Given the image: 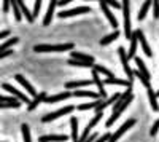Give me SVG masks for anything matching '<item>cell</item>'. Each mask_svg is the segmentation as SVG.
Masks as SVG:
<instances>
[{
  "label": "cell",
  "mask_w": 159,
  "mask_h": 142,
  "mask_svg": "<svg viewBox=\"0 0 159 142\" xmlns=\"http://www.w3.org/2000/svg\"><path fill=\"white\" fill-rule=\"evenodd\" d=\"M10 7H11V0H3V7H2L3 13H8L10 11Z\"/></svg>",
  "instance_id": "ab89813d"
},
{
  "label": "cell",
  "mask_w": 159,
  "mask_h": 142,
  "mask_svg": "<svg viewBox=\"0 0 159 142\" xmlns=\"http://www.w3.org/2000/svg\"><path fill=\"white\" fill-rule=\"evenodd\" d=\"M15 78H16V82H19V83H21V85H22L25 89H27V93H29L32 97H37V96H38V93L35 91V88H34V86H32V85H30L27 80H25V78H24V77H22L21 73L15 75Z\"/></svg>",
  "instance_id": "7c38bea8"
},
{
  "label": "cell",
  "mask_w": 159,
  "mask_h": 142,
  "mask_svg": "<svg viewBox=\"0 0 159 142\" xmlns=\"http://www.w3.org/2000/svg\"><path fill=\"white\" fill-rule=\"evenodd\" d=\"M10 54H13V50H8V51H3V53H0V59L5 58V56H10Z\"/></svg>",
  "instance_id": "b9f144b4"
},
{
  "label": "cell",
  "mask_w": 159,
  "mask_h": 142,
  "mask_svg": "<svg viewBox=\"0 0 159 142\" xmlns=\"http://www.w3.org/2000/svg\"><path fill=\"white\" fill-rule=\"evenodd\" d=\"M119 37V31H115V32H111V34H108V35H105L102 40H100V45L102 46H105V45H110L113 40H116V38Z\"/></svg>",
  "instance_id": "484cf974"
},
{
  "label": "cell",
  "mask_w": 159,
  "mask_h": 142,
  "mask_svg": "<svg viewBox=\"0 0 159 142\" xmlns=\"http://www.w3.org/2000/svg\"><path fill=\"white\" fill-rule=\"evenodd\" d=\"M132 99H134V94H132V96H129V97L124 101V104H121V107H119L116 112H113V113H111V117H110V118H108V121H107V128H110V126H111V125H113V123H115V121L119 118V117H121V113H123V112L127 109V106L130 104V101H132Z\"/></svg>",
  "instance_id": "ba28073f"
},
{
  "label": "cell",
  "mask_w": 159,
  "mask_h": 142,
  "mask_svg": "<svg viewBox=\"0 0 159 142\" xmlns=\"http://www.w3.org/2000/svg\"><path fill=\"white\" fill-rule=\"evenodd\" d=\"M118 56H119V59H121V62H123V69H124L126 75L129 77V80H134L135 75H134V70H132L130 66H129V58H127V53H126V50L123 46L118 48Z\"/></svg>",
  "instance_id": "277c9868"
},
{
  "label": "cell",
  "mask_w": 159,
  "mask_h": 142,
  "mask_svg": "<svg viewBox=\"0 0 159 142\" xmlns=\"http://www.w3.org/2000/svg\"><path fill=\"white\" fill-rule=\"evenodd\" d=\"M147 91H148V99H150L151 109H153V110H157V109H159V104H157V101H156V97H157L156 93L153 91V88H148Z\"/></svg>",
  "instance_id": "83f0119b"
},
{
  "label": "cell",
  "mask_w": 159,
  "mask_h": 142,
  "mask_svg": "<svg viewBox=\"0 0 159 142\" xmlns=\"http://www.w3.org/2000/svg\"><path fill=\"white\" fill-rule=\"evenodd\" d=\"M92 82L96 83L100 97H102V99H107V91H105V88H103V82H102V78L99 77V73H97L96 70H92Z\"/></svg>",
  "instance_id": "5bb4252c"
},
{
  "label": "cell",
  "mask_w": 159,
  "mask_h": 142,
  "mask_svg": "<svg viewBox=\"0 0 159 142\" xmlns=\"http://www.w3.org/2000/svg\"><path fill=\"white\" fill-rule=\"evenodd\" d=\"M134 75L137 77V78H140V82H142V85L145 86V88H151V85H150V80H147V78H145V77H143V73H140L139 70H134Z\"/></svg>",
  "instance_id": "d590c367"
},
{
  "label": "cell",
  "mask_w": 159,
  "mask_h": 142,
  "mask_svg": "<svg viewBox=\"0 0 159 142\" xmlns=\"http://www.w3.org/2000/svg\"><path fill=\"white\" fill-rule=\"evenodd\" d=\"M70 2H73V0H59V2H57V5H59V7H65V5H67V3H70Z\"/></svg>",
  "instance_id": "60d3db41"
},
{
  "label": "cell",
  "mask_w": 159,
  "mask_h": 142,
  "mask_svg": "<svg viewBox=\"0 0 159 142\" xmlns=\"http://www.w3.org/2000/svg\"><path fill=\"white\" fill-rule=\"evenodd\" d=\"M67 136L65 134H49V136H40L38 142H65Z\"/></svg>",
  "instance_id": "9a60e30c"
},
{
  "label": "cell",
  "mask_w": 159,
  "mask_h": 142,
  "mask_svg": "<svg viewBox=\"0 0 159 142\" xmlns=\"http://www.w3.org/2000/svg\"><path fill=\"white\" fill-rule=\"evenodd\" d=\"M159 131V118H157V121H154V125L151 126V131H150V134L151 136H156V133Z\"/></svg>",
  "instance_id": "f35d334b"
},
{
  "label": "cell",
  "mask_w": 159,
  "mask_h": 142,
  "mask_svg": "<svg viewBox=\"0 0 159 142\" xmlns=\"http://www.w3.org/2000/svg\"><path fill=\"white\" fill-rule=\"evenodd\" d=\"M134 125H135V118H129V120H127L123 126H119V130H116V131L111 134V137H110V140H108V142H118V139L121 137V136H123L127 130H130V128L134 126Z\"/></svg>",
  "instance_id": "5b68a950"
},
{
  "label": "cell",
  "mask_w": 159,
  "mask_h": 142,
  "mask_svg": "<svg viewBox=\"0 0 159 142\" xmlns=\"http://www.w3.org/2000/svg\"><path fill=\"white\" fill-rule=\"evenodd\" d=\"M123 13H124V35L127 40H130L132 32H130V2L129 0H123Z\"/></svg>",
  "instance_id": "7a4b0ae2"
},
{
  "label": "cell",
  "mask_w": 159,
  "mask_h": 142,
  "mask_svg": "<svg viewBox=\"0 0 159 142\" xmlns=\"http://www.w3.org/2000/svg\"><path fill=\"white\" fill-rule=\"evenodd\" d=\"M89 7H76V8H72V10H62L57 13L59 18H70V16H76V15H83V13H89Z\"/></svg>",
  "instance_id": "52a82bcc"
},
{
  "label": "cell",
  "mask_w": 159,
  "mask_h": 142,
  "mask_svg": "<svg viewBox=\"0 0 159 142\" xmlns=\"http://www.w3.org/2000/svg\"><path fill=\"white\" fill-rule=\"evenodd\" d=\"M18 2V5H19V8H21V13H22V16H25V19H27L29 22H32L35 18L32 16V13L29 11V8L25 7V3H24V0H16Z\"/></svg>",
  "instance_id": "603a6c76"
},
{
  "label": "cell",
  "mask_w": 159,
  "mask_h": 142,
  "mask_svg": "<svg viewBox=\"0 0 159 142\" xmlns=\"http://www.w3.org/2000/svg\"><path fill=\"white\" fill-rule=\"evenodd\" d=\"M70 126H72V139H73V142H78V120H76V117L70 118Z\"/></svg>",
  "instance_id": "f1b7e54d"
},
{
  "label": "cell",
  "mask_w": 159,
  "mask_h": 142,
  "mask_svg": "<svg viewBox=\"0 0 159 142\" xmlns=\"http://www.w3.org/2000/svg\"><path fill=\"white\" fill-rule=\"evenodd\" d=\"M119 96H121V94H113V96H111V97H108V99H103V101H102V104H99V106H97L96 113H100V112H103L105 109H107L108 106L115 104V102L119 99Z\"/></svg>",
  "instance_id": "2e32d148"
},
{
  "label": "cell",
  "mask_w": 159,
  "mask_h": 142,
  "mask_svg": "<svg viewBox=\"0 0 159 142\" xmlns=\"http://www.w3.org/2000/svg\"><path fill=\"white\" fill-rule=\"evenodd\" d=\"M19 42V38L18 37H13V38H8L7 42H3L2 45H0V53H3V51H8L13 45H16Z\"/></svg>",
  "instance_id": "4316f807"
},
{
  "label": "cell",
  "mask_w": 159,
  "mask_h": 142,
  "mask_svg": "<svg viewBox=\"0 0 159 142\" xmlns=\"http://www.w3.org/2000/svg\"><path fill=\"white\" fill-rule=\"evenodd\" d=\"M92 80H76V82H65V89H75V88H80V86H88L91 85Z\"/></svg>",
  "instance_id": "44dd1931"
},
{
  "label": "cell",
  "mask_w": 159,
  "mask_h": 142,
  "mask_svg": "<svg viewBox=\"0 0 159 142\" xmlns=\"http://www.w3.org/2000/svg\"><path fill=\"white\" fill-rule=\"evenodd\" d=\"M100 2H102V0H100Z\"/></svg>",
  "instance_id": "f6af8a7d"
},
{
  "label": "cell",
  "mask_w": 159,
  "mask_h": 142,
  "mask_svg": "<svg viewBox=\"0 0 159 142\" xmlns=\"http://www.w3.org/2000/svg\"><path fill=\"white\" fill-rule=\"evenodd\" d=\"M2 88L5 89V91H8V93H10V94H11L13 97H16L18 101H21V102H25V104H27V106L30 104V101H29V97L25 96V94H22L21 91H18V89H16L15 86H11L10 83H3V85H2Z\"/></svg>",
  "instance_id": "8992f818"
},
{
  "label": "cell",
  "mask_w": 159,
  "mask_h": 142,
  "mask_svg": "<svg viewBox=\"0 0 159 142\" xmlns=\"http://www.w3.org/2000/svg\"><path fill=\"white\" fill-rule=\"evenodd\" d=\"M21 101L18 102H0V109H19Z\"/></svg>",
  "instance_id": "e575fe53"
},
{
  "label": "cell",
  "mask_w": 159,
  "mask_h": 142,
  "mask_svg": "<svg viewBox=\"0 0 159 142\" xmlns=\"http://www.w3.org/2000/svg\"><path fill=\"white\" fill-rule=\"evenodd\" d=\"M42 2L43 0H35V3H34V11H32V16H38V13H40V8H42Z\"/></svg>",
  "instance_id": "8d00e7d4"
},
{
  "label": "cell",
  "mask_w": 159,
  "mask_h": 142,
  "mask_svg": "<svg viewBox=\"0 0 159 142\" xmlns=\"http://www.w3.org/2000/svg\"><path fill=\"white\" fill-rule=\"evenodd\" d=\"M130 50L127 53V58H135V53H137V43H139V29L132 32V37H130Z\"/></svg>",
  "instance_id": "4fadbf2b"
},
{
  "label": "cell",
  "mask_w": 159,
  "mask_h": 142,
  "mask_svg": "<svg viewBox=\"0 0 159 142\" xmlns=\"http://www.w3.org/2000/svg\"><path fill=\"white\" fill-rule=\"evenodd\" d=\"M70 56H72V59H76V61L92 62V64H94V56H89V54H84V53H78V51H72Z\"/></svg>",
  "instance_id": "d6986e66"
},
{
  "label": "cell",
  "mask_w": 159,
  "mask_h": 142,
  "mask_svg": "<svg viewBox=\"0 0 159 142\" xmlns=\"http://www.w3.org/2000/svg\"><path fill=\"white\" fill-rule=\"evenodd\" d=\"M102 101H103V99H97V101H92V102H89V104H80L76 109H78V110H89V109H97V106H99V104H102Z\"/></svg>",
  "instance_id": "4dcf8cb0"
},
{
  "label": "cell",
  "mask_w": 159,
  "mask_h": 142,
  "mask_svg": "<svg viewBox=\"0 0 159 142\" xmlns=\"http://www.w3.org/2000/svg\"><path fill=\"white\" fill-rule=\"evenodd\" d=\"M72 96H75V97H92L94 101L102 99L99 93H94V91H80V89H78V91H73Z\"/></svg>",
  "instance_id": "ffe728a7"
},
{
  "label": "cell",
  "mask_w": 159,
  "mask_h": 142,
  "mask_svg": "<svg viewBox=\"0 0 159 142\" xmlns=\"http://www.w3.org/2000/svg\"><path fill=\"white\" fill-rule=\"evenodd\" d=\"M139 42H140V45H142V48H143L145 56L151 58V56H153V51H151V48H150V45H148V42H147V37L143 35V32H142L140 29H139Z\"/></svg>",
  "instance_id": "e0dca14e"
},
{
  "label": "cell",
  "mask_w": 159,
  "mask_h": 142,
  "mask_svg": "<svg viewBox=\"0 0 159 142\" xmlns=\"http://www.w3.org/2000/svg\"><path fill=\"white\" fill-rule=\"evenodd\" d=\"M103 83H107V85H123V86H129L130 83H134V80H121V78L110 77V78H105Z\"/></svg>",
  "instance_id": "7402d4cb"
},
{
  "label": "cell",
  "mask_w": 159,
  "mask_h": 142,
  "mask_svg": "<svg viewBox=\"0 0 159 142\" xmlns=\"http://www.w3.org/2000/svg\"><path fill=\"white\" fill-rule=\"evenodd\" d=\"M57 2L59 0H51L49 2V7H48V11H46V15L43 18V26H49L51 21H52V16H54V10L57 7Z\"/></svg>",
  "instance_id": "30bf717a"
},
{
  "label": "cell",
  "mask_w": 159,
  "mask_h": 142,
  "mask_svg": "<svg viewBox=\"0 0 159 142\" xmlns=\"http://www.w3.org/2000/svg\"><path fill=\"white\" fill-rule=\"evenodd\" d=\"M21 131H22V139H24V142H32V137H30V130H29V125L22 123V125H21Z\"/></svg>",
  "instance_id": "d6a6232c"
},
{
  "label": "cell",
  "mask_w": 159,
  "mask_h": 142,
  "mask_svg": "<svg viewBox=\"0 0 159 142\" xmlns=\"http://www.w3.org/2000/svg\"><path fill=\"white\" fill-rule=\"evenodd\" d=\"M46 91H42V93H38V96L37 97H34L32 101H30V104L27 106V110H34V109H37L42 102H45L46 101Z\"/></svg>",
  "instance_id": "ac0fdd59"
},
{
  "label": "cell",
  "mask_w": 159,
  "mask_h": 142,
  "mask_svg": "<svg viewBox=\"0 0 159 142\" xmlns=\"http://www.w3.org/2000/svg\"><path fill=\"white\" fill-rule=\"evenodd\" d=\"M11 8H13V13H15L16 21H21V19H22V13H21V8H19V5H18L16 0H11Z\"/></svg>",
  "instance_id": "836d02e7"
},
{
  "label": "cell",
  "mask_w": 159,
  "mask_h": 142,
  "mask_svg": "<svg viewBox=\"0 0 159 142\" xmlns=\"http://www.w3.org/2000/svg\"><path fill=\"white\" fill-rule=\"evenodd\" d=\"M134 59H135V64H137V67H139V72H140V73H143V77H145L147 80H150L151 77H150V72H148L147 66H145V62H143L140 58H137V56H135Z\"/></svg>",
  "instance_id": "cb8c5ba5"
},
{
  "label": "cell",
  "mask_w": 159,
  "mask_h": 142,
  "mask_svg": "<svg viewBox=\"0 0 159 142\" xmlns=\"http://www.w3.org/2000/svg\"><path fill=\"white\" fill-rule=\"evenodd\" d=\"M67 64L69 66H73V67H89V69L94 67L92 62H81V61H76V59H69Z\"/></svg>",
  "instance_id": "f546056e"
},
{
  "label": "cell",
  "mask_w": 159,
  "mask_h": 142,
  "mask_svg": "<svg viewBox=\"0 0 159 142\" xmlns=\"http://www.w3.org/2000/svg\"><path fill=\"white\" fill-rule=\"evenodd\" d=\"M100 8H102V11H103V15L107 16V19H108V22L111 24V27H115V29H118V21H116V18H115V15L111 13V10H110V7L107 5V3H103V2H100Z\"/></svg>",
  "instance_id": "9c48e42d"
},
{
  "label": "cell",
  "mask_w": 159,
  "mask_h": 142,
  "mask_svg": "<svg viewBox=\"0 0 159 142\" xmlns=\"http://www.w3.org/2000/svg\"><path fill=\"white\" fill-rule=\"evenodd\" d=\"M92 70H96L99 75L102 73V75H105V77H108V78H110V77H113V73L107 69V67H103V66H99V64H94V67H92Z\"/></svg>",
  "instance_id": "1f68e13d"
},
{
  "label": "cell",
  "mask_w": 159,
  "mask_h": 142,
  "mask_svg": "<svg viewBox=\"0 0 159 142\" xmlns=\"http://www.w3.org/2000/svg\"><path fill=\"white\" fill-rule=\"evenodd\" d=\"M151 5H153V0H145V2H143V7H142L140 11H139V19H140V21L145 19V16H147V13H148V10H150Z\"/></svg>",
  "instance_id": "d4e9b609"
},
{
  "label": "cell",
  "mask_w": 159,
  "mask_h": 142,
  "mask_svg": "<svg viewBox=\"0 0 159 142\" xmlns=\"http://www.w3.org/2000/svg\"><path fill=\"white\" fill-rule=\"evenodd\" d=\"M73 110H75V107H73V106L62 107V109H59V110H56V112H51V113H46V115H43V117H42V121H43V123L52 121V120H56V118L62 117V115H69V113H72Z\"/></svg>",
  "instance_id": "3957f363"
},
{
  "label": "cell",
  "mask_w": 159,
  "mask_h": 142,
  "mask_svg": "<svg viewBox=\"0 0 159 142\" xmlns=\"http://www.w3.org/2000/svg\"><path fill=\"white\" fill-rule=\"evenodd\" d=\"M73 43H62V45H35L34 51L35 53H61V51H72Z\"/></svg>",
  "instance_id": "6da1fadb"
},
{
  "label": "cell",
  "mask_w": 159,
  "mask_h": 142,
  "mask_svg": "<svg viewBox=\"0 0 159 142\" xmlns=\"http://www.w3.org/2000/svg\"><path fill=\"white\" fill-rule=\"evenodd\" d=\"M10 35V31H2L0 32V40H2V38H7Z\"/></svg>",
  "instance_id": "7bdbcfd3"
},
{
  "label": "cell",
  "mask_w": 159,
  "mask_h": 142,
  "mask_svg": "<svg viewBox=\"0 0 159 142\" xmlns=\"http://www.w3.org/2000/svg\"><path fill=\"white\" fill-rule=\"evenodd\" d=\"M153 16L154 19H159V0H153Z\"/></svg>",
  "instance_id": "74e56055"
},
{
  "label": "cell",
  "mask_w": 159,
  "mask_h": 142,
  "mask_svg": "<svg viewBox=\"0 0 159 142\" xmlns=\"http://www.w3.org/2000/svg\"><path fill=\"white\" fill-rule=\"evenodd\" d=\"M72 96L70 91H62L59 94H54V96H48L46 101H45V104H56V102H61V101H65V99H69Z\"/></svg>",
  "instance_id": "8fae6325"
},
{
  "label": "cell",
  "mask_w": 159,
  "mask_h": 142,
  "mask_svg": "<svg viewBox=\"0 0 159 142\" xmlns=\"http://www.w3.org/2000/svg\"><path fill=\"white\" fill-rule=\"evenodd\" d=\"M156 96H159V91H156Z\"/></svg>",
  "instance_id": "ee69618b"
}]
</instances>
